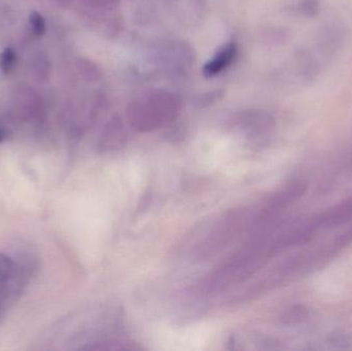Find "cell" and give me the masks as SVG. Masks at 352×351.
Segmentation results:
<instances>
[{"label": "cell", "instance_id": "7c38bea8", "mask_svg": "<svg viewBox=\"0 0 352 351\" xmlns=\"http://www.w3.org/2000/svg\"><path fill=\"white\" fill-rule=\"evenodd\" d=\"M2 309H3V301L0 299V317H1Z\"/></svg>", "mask_w": 352, "mask_h": 351}, {"label": "cell", "instance_id": "ba28073f", "mask_svg": "<svg viewBox=\"0 0 352 351\" xmlns=\"http://www.w3.org/2000/svg\"><path fill=\"white\" fill-rule=\"evenodd\" d=\"M16 62V54L12 49H6L0 57V67L4 73H10Z\"/></svg>", "mask_w": 352, "mask_h": 351}, {"label": "cell", "instance_id": "52a82bcc", "mask_svg": "<svg viewBox=\"0 0 352 351\" xmlns=\"http://www.w3.org/2000/svg\"><path fill=\"white\" fill-rule=\"evenodd\" d=\"M308 317L307 309L302 306H295L289 309L283 315V323L285 324H299L305 321Z\"/></svg>", "mask_w": 352, "mask_h": 351}, {"label": "cell", "instance_id": "277c9868", "mask_svg": "<svg viewBox=\"0 0 352 351\" xmlns=\"http://www.w3.org/2000/svg\"><path fill=\"white\" fill-rule=\"evenodd\" d=\"M240 131L246 138L252 140H262L270 134L273 129V121L269 115H254L242 120L238 124Z\"/></svg>", "mask_w": 352, "mask_h": 351}, {"label": "cell", "instance_id": "8992f818", "mask_svg": "<svg viewBox=\"0 0 352 351\" xmlns=\"http://www.w3.org/2000/svg\"><path fill=\"white\" fill-rule=\"evenodd\" d=\"M125 137L121 124H113L109 126V130H107V133L101 139V150L109 152V150H118L125 144Z\"/></svg>", "mask_w": 352, "mask_h": 351}, {"label": "cell", "instance_id": "30bf717a", "mask_svg": "<svg viewBox=\"0 0 352 351\" xmlns=\"http://www.w3.org/2000/svg\"><path fill=\"white\" fill-rule=\"evenodd\" d=\"M331 344L336 346L338 348H349V344H351V340L347 336L345 335H334L333 337H331L330 339Z\"/></svg>", "mask_w": 352, "mask_h": 351}, {"label": "cell", "instance_id": "9c48e42d", "mask_svg": "<svg viewBox=\"0 0 352 351\" xmlns=\"http://www.w3.org/2000/svg\"><path fill=\"white\" fill-rule=\"evenodd\" d=\"M30 23L32 25L35 34L41 36V35L45 32V20H43V16L38 12H33L30 14Z\"/></svg>", "mask_w": 352, "mask_h": 351}, {"label": "cell", "instance_id": "6da1fadb", "mask_svg": "<svg viewBox=\"0 0 352 351\" xmlns=\"http://www.w3.org/2000/svg\"><path fill=\"white\" fill-rule=\"evenodd\" d=\"M248 214L246 210H234L229 212L214 227L210 234L198 245L196 255L198 259H207L227 247L236 236L240 234L248 224Z\"/></svg>", "mask_w": 352, "mask_h": 351}, {"label": "cell", "instance_id": "3957f363", "mask_svg": "<svg viewBox=\"0 0 352 351\" xmlns=\"http://www.w3.org/2000/svg\"><path fill=\"white\" fill-rule=\"evenodd\" d=\"M23 273L14 260L0 253V299L8 300L16 297L22 288Z\"/></svg>", "mask_w": 352, "mask_h": 351}, {"label": "cell", "instance_id": "5b68a950", "mask_svg": "<svg viewBox=\"0 0 352 351\" xmlns=\"http://www.w3.org/2000/svg\"><path fill=\"white\" fill-rule=\"evenodd\" d=\"M238 49L236 43H230L228 45H223L217 54L214 57L207 62L206 65L204 66L205 76L212 78L217 74L221 73L223 70L227 69L237 57Z\"/></svg>", "mask_w": 352, "mask_h": 351}, {"label": "cell", "instance_id": "7a4b0ae2", "mask_svg": "<svg viewBox=\"0 0 352 351\" xmlns=\"http://www.w3.org/2000/svg\"><path fill=\"white\" fill-rule=\"evenodd\" d=\"M157 99L144 104L134 105L129 113L134 129L151 131L170 123L177 115L178 106L173 99Z\"/></svg>", "mask_w": 352, "mask_h": 351}, {"label": "cell", "instance_id": "8fae6325", "mask_svg": "<svg viewBox=\"0 0 352 351\" xmlns=\"http://www.w3.org/2000/svg\"><path fill=\"white\" fill-rule=\"evenodd\" d=\"M6 138H8V132H6V130L0 126V144L3 142Z\"/></svg>", "mask_w": 352, "mask_h": 351}]
</instances>
